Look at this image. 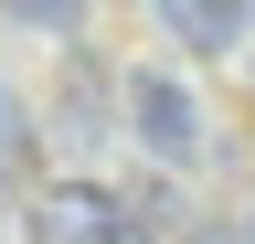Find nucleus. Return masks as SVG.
<instances>
[{"instance_id": "nucleus-1", "label": "nucleus", "mask_w": 255, "mask_h": 244, "mask_svg": "<svg viewBox=\"0 0 255 244\" xmlns=\"http://www.w3.org/2000/svg\"><path fill=\"white\" fill-rule=\"evenodd\" d=\"M128 128H138V149H149V160H170V170L202 160V106H191V85L159 75V64L128 75Z\"/></svg>"}, {"instance_id": "nucleus-2", "label": "nucleus", "mask_w": 255, "mask_h": 244, "mask_svg": "<svg viewBox=\"0 0 255 244\" xmlns=\"http://www.w3.org/2000/svg\"><path fill=\"white\" fill-rule=\"evenodd\" d=\"M159 32L181 53H234L255 32V0H159Z\"/></svg>"}, {"instance_id": "nucleus-3", "label": "nucleus", "mask_w": 255, "mask_h": 244, "mask_svg": "<svg viewBox=\"0 0 255 244\" xmlns=\"http://www.w3.org/2000/svg\"><path fill=\"white\" fill-rule=\"evenodd\" d=\"M32 128H43V117H21L11 96H0V191H43V160H32Z\"/></svg>"}, {"instance_id": "nucleus-4", "label": "nucleus", "mask_w": 255, "mask_h": 244, "mask_svg": "<svg viewBox=\"0 0 255 244\" xmlns=\"http://www.w3.org/2000/svg\"><path fill=\"white\" fill-rule=\"evenodd\" d=\"M0 11H21V21H43V32H75V11H85V0H0Z\"/></svg>"}, {"instance_id": "nucleus-5", "label": "nucleus", "mask_w": 255, "mask_h": 244, "mask_svg": "<svg viewBox=\"0 0 255 244\" xmlns=\"http://www.w3.org/2000/svg\"><path fill=\"white\" fill-rule=\"evenodd\" d=\"M245 244H255V223H245Z\"/></svg>"}]
</instances>
